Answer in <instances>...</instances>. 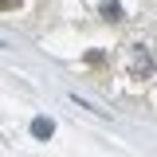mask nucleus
Returning <instances> with one entry per match:
<instances>
[{"label":"nucleus","instance_id":"f257e3e1","mask_svg":"<svg viewBox=\"0 0 157 157\" xmlns=\"http://www.w3.org/2000/svg\"><path fill=\"white\" fill-rule=\"evenodd\" d=\"M32 134L36 137H51L55 134V122H51V118H36V122H32Z\"/></svg>","mask_w":157,"mask_h":157},{"label":"nucleus","instance_id":"f03ea898","mask_svg":"<svg viewBox=\"0 0 157 157\" xmlns=\"http://www.w3.org/2000/svg\"><path fill=\"white\" fill-rule=\"evenodd\" d=\"M102 16H106V20H122V12H118V0H102Z\"/></svg>","mask_w":157,"mask_h":157},{"label":"nucleus","instance_id":"7ed1b4c3","mask_svg":"<svg viewBox=\"0 0 157 157\" xmlns=\"http://www.w3.org/2000/svg\"><path fill=\"white\" fill-rule=\"evenodd\" d=\"M20 0H0V12H8V8H16Z\"/></svg>","mask_w":157,"mask_h":157}]
</instances>
